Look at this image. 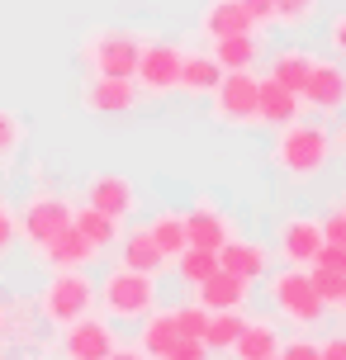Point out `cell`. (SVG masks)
<instances>
[{"mask_svg":"<svg viewBox=\"0 0 346 360\" xmlns=\"http://www.w3.org/2000/svg\"><path fill=\"white\" fill-rule=\"evenodd\" d=\"M271 162H275V171H280V176L313 180L323 166L332 162V133L323 124H304V119H294V124L275 128Z\"/></svg>","mask_w":346,"mask_h":360,"instance_id":"6da1fadb","label":"cell"},{"mask_svg":"<svg viewBox=\"0 0 346 360\" xmlns=\"http://www.w3.org/2000/svg\"><path fill=\"white\" fill-rule=\"evenodd\" d=\"M95 304L110 313L114 323H143L147 313L157 308V275H143V270L114 266L100 289H95Z\"/></svg>","mask_w":346,"mask_h":360,"instance_id":"7a4b0ae2","label":"cell"},{"mask_svg":"<svg viewBox=\"0 0 346 360\" xmlns=\"http://www.w3.org/2000/svg\"><path fill=\"white\" fill-rule=\"evenodd\" d=\"M266 294H271V304L280 308V318H290L294 327H313V323H323V313H328V304L313 294V280H309L304 266L271 270V275H266Z\"/></svg>","mask_w":346,"mask_h":360,"instance_id":"3957f363","label":"cell"},{"mask_svg":"<svg viewBox=\"0 0 346 360\" xmlns=\"http://www.w3.org/2000/svg\"><path fill=\"white\" fill-rule=\"evenodd\" d=\"M143 34H133V29H91L86 43H81V57H86V67L95 76H128L138 72V53H143Z\"/></svg>","mask_w":346,"mask_h":360,"instance_id":"277c9868","label":"cell"},{"mask_svg":"<svg viewBox=\"0 0 346 360\" xmlns=\"http://www.w3.org/2000/svg\"><path fill=\"white\" fill-rule=\"evenodd\" d=\"M95 308V285L86 270H53L48 289L38 294V313L53 327H72L76 318H86Z\"/></svg>","mask_w":346,"mask_h":360,"instance_id":"5b68a950","label":"cell"},{"mask_svg":"<svg viewBox=\"0 0 346 360\" xmlns=\"http://www.w3.org/2000/svg\"><path fill=\"white\" fill-rule=\"evenodd\" d=\"M256 90H261V76L256 72H223V81L209 90V114L214 124L223 128H252L256 124Z\"/></svg>","mask_w":346,"mask_h":360,"instance_id":"8992f818","label":"cell"},{"mask_svg":"<svg viewBox=\"0 0 346 360\" xmlns=\"http://www.w3.org/2000/svg\"><path fill=\"white\" fill-rule=\"evenodd\" d=\"M181 57H185L181 43H157V38H147L143 53H138V72H133L138 95L166 100V95L176 90V81H181Z\"/></svg>","mask_w":346,"mask_h":360,"instance_id":"52a82bcc","label":"cell"},{"mask_svg":"<svg viewBox=\"0 0 346 360\" xmlns=\"http://www.w3.org/2000/svg\"><path fill=\"white\" fill-rule=\"evenodd\" d=\"M15 223H19V237L38 252V247L53 242L62 228H72V204H67L62 195H53V190H38V195L19 209Z\"/></svg>","mask_w":346,"mask_h":360,"instance_id":"ba28073f","label":"cell"},{"mask_svg":"<svg viewBox=\"0 0 346 360\" xmlns=\"http://www.w3.org/2000/svg\"><path fill=\"white\" fill-rule=\"evenodd\" d=\"M299 100H304V109H318V114H342L346 109V62H337V57H313Z\"/></svg>","mask_w":346,"mask_h":360,"instance_id":"9c48e42d","label":"cell"},{"mask_svg":"<svg viewBox=\"0 0 346 360\" xmlns=\"http://www.w3.org/2000/svg\"><path fill=\"white\" fill-rule=\"evenodd\" d=\"M119 346V337H114V327L105 323V318H76L72 327H67V337H62V356L67 360H110V351Z\"/></svg>","mask_w":346,"mask_h":360,"instance_id":"30bf717a","label":"cell"},{"mask_svg":"<svg viewBox=\"0 0 346 360\" xmlns=\"http://www.w3.org/2000/svg\"><path fill=\"white\" fill-rule=\"evenodd\" d=\"M275 247L285 256V266H313V256L323 247V228H318V218L309 214H290L280 228H275Z\"/></svg>","mask_w":346,"mask_h":360,"instance_id":"8fae6325","label":"cell"},{"mask_svg":"<svg viewBox=\"0 0 346 360\" xmlns=\"http://www.w3.org/2000/svg\"><path fill=\"white\" fill-rule=\"evenodd\" d=\"M81 105L91 109V114H128V109L138 105V86L128 81V76H86V86H81Z\"/></svg>","mask_w":346,"mask_h":360,"instance_id":"7c38bea8","label":"cell"},{"mask_svg":"<svg viewBox=\"0 0 346 360\" xmlns=\"http://www.w3.org/2000/svg\"><path fill=\"white\" fill-rule=\"evenodd\" d=\"M86 204L124 223V218L138 209V190H133V180H128V176L105 171V176H91V180H86Z\"/></svg>","mask_w":346,"mask_h":360,"instance_id":"4fadbf2b","label":"cell"},{"mask_svg":"<svg viewBox=\"0 0 346 360\" xmlns=\"http://www.w3.org/2000/svg\"><path fill=\"white\" fill-rule=\"evenodd\" d=\"M247 299H252V285L242 280V275H233V270H214L209 280H200L195 285V304L209 308V313H228V308H247Z\"/></svg>","mask_w":346,"mask_h":360,"instance_id":"5bb4252c","label":"cell"},{"mask_svg":"<svg viewBox=\"0 0 346 360\" xmlns=\"http://www.w3.org/2000/svg\"><path fill=\"white\" fill-rule=\"evenodd\" d=\"M219 266L233 270V275H242L247 285H256V280H266L271 275V252L261 247V242H247V237H228L219 247Z\"/></svg>","mask_w":346,"mask_h":360,"instance_id":"9a60e30c","label":"cell"},{"mask_svg":"<svg viewBox=\"0 0 346 360\" xmlns=\"http://www.w3.org/2000/svg\"><path fill=\"white\" fill-rule=\"evenodd\" d=\"M228 237H233V223H228V214H223V209H214L209 199H200V204L185 214V242H190V247L219 252Z\"/></svg>","mask_w":346,"mask_h":360,"instance_id":"2e32d148","label":"cell"},{"mask_svg":"<svg viewBox=\"0 0 346 360\" xmlns=\"http://www.w3.org/2000/svg\"><path fill=\"white\" fill-rule=\"evenodd\" d=\"M299 114H304V100H299L294 90H285L280 81L261 76V90H256V124L285 128V124H294Z\"/></svg>","mask_w":346,"mask_h":360,"instance_id":"e0dca14e","label":"cell"},{"mask_svg":"<svg viewBox=\"0 0 346 360\" xmlns=\"http://www.w3.org/2000/svg\"><path fill=\"white\" fill-rule=\"evenodd\" d=\"M38 256H43V266H53V270H86L100 252H95L76 228H62L53 242H43V247H38Z\"/></svg>","mask_w":346,"mask_h":360,"instance_id":"ac0fdd59","label":"cell"},{"mask_svg":"<svg viewBox=\"0 0 346 360\" xmlns=\"http://www.w3.org/2000/svg\"><path fill=\"white\" fill-rule=\"evenodd\" d=\"M181 342V327H176V313L171 308H152L143 318V332H138V351L147 360H166Z\"/></svg>","mask_w":346,"mask_h":360,"instance_id":"d6986e66","label":"cell"},{"mask_svg":"<svg viewBox=\"0 0 346 360\" xmlns=\"http://www.w3.org/2000/svg\"><path fill=\"white\" fill-rule=\"evenodd\" d=\"M119 266L128 270H143V275H162L171 261H166L162 252H157V242L147 237V228H133V233H119Z\"/></svg>","mask_w":346,"mask_h":360,"instance_id":"ffe728a7","label":"cell"},{"mask_svg":"<svg viewBox=\"0 0 346 360\" xmlns=\"http://www.w3.org/2000/svg\"><path fill=\"white\" fill-rule=\"evenodd\" d=\"M214 62H219L223 72H252L256 62H261V34L247 29V34H228V38H214Z\"/></svg>","mask_w":346,"mask_h":360,"instance_id":"44dd1931","label":"cell"},{"mask_svg":"<svg viewBox=\"0 0 346 360\" xmlns=\"http://www.w3.org/2000/svg\"><path fill=\"white\" fill-rule=\"evenodd\" d=\"M223 81V67L214 62V53H185L181 57V81H176V90L181 95H190V100H204L209 90Z\"/></svg>","mask_w":346,"mask_h":360,"instance_id":"7402d4cb","label":"cell"},{"mask_svg":"<svg viewBox=\"0 0 346 360\" xmlns=\"http://www.w3.org/2000/svg\"><path fill=\"white\" fill-rule=\"evenodd\" d=\"M275 351H280V332H275V323H266V318H247L228 356L233 360H271Z\"/></svg>","mask_w":346,"mask_h":360,"instance_id":"603a6c76","label":"cell"},{"mask_svg":"<svg viewBox=\"0 0 346 360\" xmlns=\"http://www.w3.org/2000/svg\"><path fill=\"white\" fill-rule=\"evenodd\" d=\"M200 29L209 38H228V34H247L252 29V19L242 10V0H209L200 10Z\"/></svg>","mask_w":346,"mask_h":360,"instance_id":"cb8c5ba5","label":"cell"},{"mask_svg":"<svg viewBox=\"0 0 346 360\" xmlns=\"http://www.w3.org/2000/svg\"><path fill=\"white\" fill-rule=\"evenodd\" d=\"M72 228L91 242L95 252H110L114 242H119V218L100 214V209H91V204H86V209H72Z\"/></svg>","mask_w":346,"mask_h":360,"instance_id":"d4e9b609","label":"cell"},{"mask_svg":"<svg viewBox=\"0 0 346 360\" xmlns=\"http://www.w3.org/2000/svg\"><path fill=\"white\" fill-rule=\"evenodd\" d=\"M147 237L157 242V252H162L166 261H176V256L190 247V242H185V214H171V209L152 214V223H147Z\"/></svg>","mask_w":346,"mask_h":360,"instance_id":"484cf974","label":"cell"},{"mask_svg":"<svg viewBox=\"0 0 346 360\" xmlns=\"http://www.w3.org/2000/svg\"><path fill=\"white\" fill-rule=\"evenodd\" d=\"M309 67H313V53H304V48H285V53L271 57V81H280L285 90H304V81H309Z\"/></svg>","mask_w":346,"mask_h":360,"instance_id":"4316f807","label":"cell"},{"mask_svg":"<svg viewBox=\"0 0 346 360\" xmlns=\"http://www.w3.org/2000/svg\"><path fill=\"white\" fill-rule=\"evenodd\" d=\"M247 323V313L242 308H228V313H209V327H204V346H209V356L214 351H233L237 332Z\"/></svg>","mask_w":346,"mask_h":360,"instance_id":"83f0119b","label":"cell"},{"mask_svg":"<svg viewBox=\"0 0 346 360\" xmlns=\"http://www.w3.org/2000/svg\"><path fill=\"white\" fill-rule=\"evenodd\" d=\"M171 266H176V275H181L185 285L195 289L200 280H209V275L219 270V252H204V247H185V252L176 256Z\"/></svg>","mask_w":346,"mask_h":360,"instance_id":"f1b7e54d","label":"cell"},{"mask_svg":"<svg viewBox=\"0 0 346 360\" xmlns=\"http://www.w3.org/2000/svg\"><path fill=\"white\" fill-rule=\"evenodd\" d=\"M309 280H313V294L323 299L328 308L342 304L346 294V270H328V266H309Z\"/></svg>","mask_w":346,"mask_h":360,"instance_id":"f546056e","label":"cell"},{"mask_svg":"<svg viewBox=\"0 0 346 360\" xmlns=\"http://www.w3.org/2000/svg\"><path fill=\"white\" fill-rule=\"evenodd\" d=\"M19 147H24V119L10 114V109H0V166L15 162Z\"/></svg>","mask_w":346,"mask_h":360,"instance_id":"4dcf8cb0","label":"cell"},{"mask_svg":"<svg viewBox=\"0 0 346 360\" xmlns=\"http://www.w3.org/2000/svg\"><path fill=\"white\" fill-rule=\"evenodd\" d=\"M271 5H275V24H285V29L309 24L313 10H318V0H271Z\"/></svg>","mask_w":346,"mask_h":360,"instance_id":"1f68e13d","label":"cell"},{"mask_svg":"<svg viewBox=\"0 0 346 360\" xmlns=\"http://www.w3.org/2000/svg\"><path fill=\"white\" fill-rule=\"evenodd\" d=\"M171 313H176V327H181V337H200V342H204L209 308H200V304H181V308H171Z\"/></svg>","mask_w":346,"mask_h":360,"instance_id":"d6a6232c","label":"cell"},{"mask_svg":"<svg viewBox=\"0 0 346 360\" xmlns=\"http://www.w3.org/2000/svg\"><path fill=\"white\" fill-rule=\"evenodd\" d=\"M318 228H323V242H332V247H346V214H342V209L323 214V218H318Z\"/></svg>","mask_w":346,"mask_h":360,"instance_id":"836d02e7","label":"cell"},{"mask_svg":"<svg viewBox=\"0 0 346 360\" xmlns=\"http://www.w3.org/2000/svg\"><path fill=\"white\" fill-rule=\"evenodd\" d=\"M275 356L280 360H318V342H309V337H290V342H280Z\"/></svg>","mask_w":346,"mask_h":360,"instance_id":"e575fe53","label":"cell"},{"mask_svg":"<svg viewBox=\"0 0 346 360\" xmlns=\"http://www.w3.org/2000/svg\"><path fill=\"white\" fill-rule=\"evenodd\" d=\"M242 10H247V19H252V29L275 24V5H271V0H242Z\"/></svg>","mask_w":346,"mask_h":360,"instance_id":"d590c367","label":"cell"},{"mask_svg":"<svg viewBox=\"0 0 346 360\" xmlns=\"http://www.w3.org/2000/svg\"><path fill=\"white\" fill-rule=\"evenodd\" d=\"M166 360H209V346H204L200 337H181V342H176V351H171Z\"/></svg>","mask_w":346,"mask_h":360,"instance_id":"8d00e7d4","label":"cell"},{"mask_svg":"<svg viewBox=\"0 0 346 360\" xmlns=\"http://www.w3.org/2000/svg\"><path fill=\"white\" fill-rule=\"evenodd\" d=\"M328 43H332V57H337V62H346V10L328 24Z\"/></svg>","mask_w":346,"mask_h":360,"instance_id":"74e56055","label":"cell"},{"mask_svg":"<svg viewBox=\"0 0 346 360\" xmlns=\"http://www.w3.org/2000/svg\"><path fill=\"white\" fill-rule=\"evenodd\" d=\"M313 266L346 270V247H332V242H323V247H318V256H313Z\"/></svg>","mask_w":346,"mask_h":360,"instance_id":"f35d334b","label":"cell"},{"mask_svg":"<svg viewBox=\"0 0 346 360\" xmlns=\"http://www.w3.org/2000/svg\"><path fill=\"white\" fill-rule=\"evenodd\" d=\"M318 360H346V332H332L318 342Z\"/></svg>","mask_w":346,"mask_h":360,"instance_id":"ab89813d","label":"cell"},{"mask_svg":"<svg viewBox=\"0 0 346 360\" xmlns=\"http://www.w3.org/2000/svg\"><path fill=\"white\" fill-rule=\"evenodd\" d=\"M15 237H19V223H15V214L10 209H0V256L15 247Z\"/></svg>","mask_w":346,"mask_h":360,"instance_id":"60d3db41","label":"cell"},{"mask_svg":"<svg viewBox=\"0 0 346 360\" xmlns=\"http://www.w3.org/2000/svg\"><path fill=\"white\" fill-rule=\"evenodd\" d=\"M332 152H342V157H346V119H342V128L332 133Z\"/></svg>","mask_w":346,"mask_h":360,"instance_id":"b9f144b4","label":"cell"},{"mask_svg":"<svg viewBox=\"0 0 346 360\" xmlns=\"http://www.w3.org/2000/svg\"><path fill=\"white\" fill-rule=\"evenodd\" d=\"M110 360H147V356H143V351H124V346H114Z\"/></svg>","mask_w":346,"mask_h":360,"instance_id":"7bdbcfd3","label":"cell"},{"mask_svg":"<svg viewBox=\"0 0 346 360\" xmlns=\"http://www.w3.org/2000/svg\"><path fill=\"white\" fill-rule=\"evenodd\" d=\"M337 313H346V294H342V304H337Z\"/></svg>","mask_w":346,"mask_h":360,"instance_id":"ee69618b","label":"cell"},{"mask_svg":"<svg viewBox=\"0 0 346 360\" xmlns=\"http://www.w3.org/2000/svg\"><path fill=\"white\" fill-rule=\"evenodd\" d=\"M337 209H342V214H346V190H342V204H337Z\"/></svg>","mask_w":346,"mask_h":360,"instance_id":"f6af8a7d","label":"cell"},{"mask_svg":"<svg viewBox=\"0 0 346 360\" xmlns=\"http://www.w3.org/2000/svg\"><path fill=\"white\" fill-rule=\"evenodd\" d=\"M0 327H5V308H0Z\"/></svg>","mask_w":346,"mask_h":360,"instance_id":"bcb514c9","label":"cell"},{"mask_svg":"<svg viewBox=\"0 0 346 360\" xmlns=\"http://www.w3.org/2000/svg\"><path fill=\"white\" fill-rule=\"evenodd\" d=\"M271 360H280V356H271Z\"/></svg>","mask_w":346,"mask_h":360,"instance_id":"7dc6e473","label":"cell"}]
</instances>
